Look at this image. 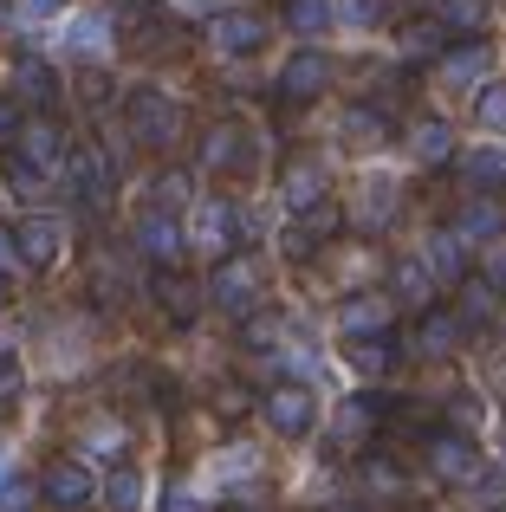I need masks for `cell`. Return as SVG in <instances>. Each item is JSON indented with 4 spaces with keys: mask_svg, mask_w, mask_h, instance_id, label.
Returning a JSON list of instances; mask_svg holds the SVG:
<instances>
[{
    "mask_svg": "<svg viewBox=\"0 0 506 512\" xmlns=\"http://www.w3.org/2000/svg\"><path fill=\"white\" fill-rule=\"evenodd\" d=\"M7 299H13V286H7V279H0V312H7Z\"/></svg>",
    "mask_w": 506,
    "mask_h": 512,
    "instance_id": "f6af8a7d",
    "label": "cell"
},
{
    "mask_svg": "<svg viewBox=\"0 0 506 512\" xmlns=\"http://www.w3.org/2000/svg\"><path fill=\"white\" fill-rule=\"evenodd\" d=\"M390 299H377V292H364V299H351L338 312V331H344V344H357V338H390Z\"/></svg>",
    "mask_w": 506,
    "mask_h": 512,
    "instance_id": "7c38bea8",
    "label": "cell"
},
{
    "mask_svg": "<svg viewBox=\"0 0 506 512\" xmlns=\"http://www.w3.org/2000/svg\"><path fill=\"white\" fill-rule=\"evenodd\" d=\"M286 201H292L299 214L325 208V163H292V169H286Z\"/></svg>",
    "mask_w": 506,
    "mask_h": 512,
    "instance_id": "7402d4cb",
    "label": "cell"
},
{
    "mask_svg": "<svg viewBox=\"0 0 506 512\" xmlns=\"http://www.w3.org/2000/svg\"><path fill=\"white\" fill-rule=\"evenodd\" d=\"M422 461H429V474L442 480V487H468V480H481V448H474V435H461V428H429Z\"/></svg>",
    "mask_w": 506,
    "mask_h": 512,
    "instance_id": "6da1fadb",
    "label": "cell"
},
{
    "mask_svg": "<svg viewBox=\"0 0 506 512\" xmlns=\"http://www.w3.org/2000/svg\"><path fill=\"white\" fill-rule=\"evenodd\" d=\"M461 312H448V305H429V312H422V325H416V350L422 357H455L461 350Z\"/></svg>",
    "mask_w": 506,
    "mask_h": 512,
    "instance_id": "4fadbf2b",
    "label": "cell"
},
{
    "mask_svg": "<svg viewBox=\"0 0 506 512\" xmlns=\"http://www.w3.org/2000/svg\"><path fill=\"white\" fill-rule=\"evenodd\" d=\"M39 493H46V506H59V512H85L91 500H98V480H91V467L85 461H46V474H39Z\"/></svg>",
    "mask_w": 506,
    "mask_h": 512,
    "instance_id": "8992f818",
    "label": "cell"
},
{
    "mask_svg": "<svg viewBox=\"0 0 506 512\" xmlns=\"http://www.w3.org/2000/svg\"><path fill=\"white\" fill-rule=\"evenodd\" d=\"M13 150H20V156H26V163H33L39 175H46V169H59L65 156H72V150H65V130L52 124V117H26V124H20V137H13Z\"/></svg>",
    "mask_w": 506,
    "mask_h": 512,
    "instance_id": "8fae6325",
    "label": "cell"
},
{
    "mask_svg": "<svg viewBox=\"0 0 506 512\" xmlns=\"http://www.w3.org/2000/svg\"><path fill=\"white\" fill-rule=\"evenodd\" d=\"M487 72H494V46H487V39H468L461 52H442V78L448 85H481Z\"/></svg>",
    "mask_w": 506,
    "mask_h": 512,
    "instance_id": "e0dca14e",
    "label": "cell"
},
{
    "mask_svg": "<svg viewBox=\"0 0 506 512\" xmlns=\"http://www.w3.org/2000/svg\"><path fill=\"white\" fill-rule=\"evenodd\" d=\"M344 137H351V150H383V143H390V117H383L377 104H357V111L344 117Z\"/></svg>",
    "mask_w": 506,
    "mask_h": 512,
    "instance_id": "cb8c5ba5",
    "label": "cell"
},
{
    "mask_svg": "<svg viewBox=\"0 0 506 512\" xmlns=\"http://www.w3.org/2000/svg\"><path fill=\"white\" fill-rule=\"evenodd\" d=\"M435 20H442L448 33H481V26L494 20V7H487V0H442V13H435Z\"/></svg>",
    "mask_w": 506,
    "mask_h": 512,
    "instance_id": "f1b7e54d",
    "label": "cell"
},
{
    "mask_svg": "<svg viewBox=\"0 0 506 512\" xmlns=\"http://www.w3.org/2000/svg\"><path fill=\"white\" fill-rule=\"evenodd\" d=\"M13 396H20V357L0 350V402H13Z\"/></svg>",
    "mask_w": 506,
    "mask_h": 512,
    "instance_id": "ab89813d",
    "label": "cell"
},
{
    "mask_svg": "<svg viewBox=\"0 0 506 512\" xmlns=\"http://www.w3.org/2000/svg\"><path fill=\"white\" fill-rule=\"evenodd\" d=\"M474 111H481V124H506V85H487Z\"/></svg>",
    "mask_w": 506,
    "mask_h": 512,
    "instance_id": "d590c367",
    "label": "cell"
},
{
    "mask_svg": "<svg viewBox=\"0 0 506 512\" xmlns=\"http://www.w3.org/2000/svg\"><path fill=\"white\" fill-rule=\"evenodd\" d=\"M59 247H65V227L52 221V214H26V221L13 227V253H20L26 266H39V273L59 260Z\"/></svg>",
    "mask_w": 506,
    "mask_h": 512,
    "instance_id": "30bf717a",
    "label": "cell"
},
{
    "mask_svg": "<svg viewBox=\"0 0 506 512\" xmlns=\"http://www.w3.org/2000/svg\"><path fill=\"white\" fill-rule=\"evenodd\" d=\"M260 292H266V279H260V266H253V253H228V260L215 266V279H208V299L234 318H247L253 305H260Z\"/></svg>",
    "mask_w": 506,
    "mask_h": 512,
    "instance_id": "3957f363",
    "label": "cell"
},
{
    "mask_svg": "<svg viewBox=\"0 0 506 512\" xmlns=\"http://www.w3.org/2000/svg\"><path fill=\"white\" fill-rule=\"evenodd\" d=\"M156 305H163V312L176 318V325H189V318L202 312V292H195L182 273H163V279H156Z\"/></svg>",
    "mask_w": 506,
    "mask_h": 512,
    "instance_id": "484cf974",
    "label": "cell"
},
{
    "mask_svg": "<svg viewBox=\"0 0 506 512\" xmlns=\"http://www.w3.org/2000/svg\"><path fill=\"white\" fill-rule=\"evenodd\" d=\"M33 506V487H26V480H7V487H0V512H26Z\"/></svg>",
    "mask_w": 506,
    "mask_h": 512,
    "instance_id": "60d3db41",
    "label": "cell"
},
{
    "mask_svg": "<svg viewBox=\"0 0 506 512\" xmlns=\"http://www.w3.org/2000/svg\"><path fill=\"white\" fill-rule=\"evenodd\" d=\"M7 253H13V227H0V260H7Z\"/></svg>",
    "mask_w": 506,
    "mask_h": 512,
    "instance_id": "ee69618b",
    "label": "cell"
},
{
    "mask_svg": "<svg viewBox=\"0 0 506 512\" xmlns=\"http://www.w3.org/2000/svg\"><path fill=\"white\" fill-rule=\"evenodd\" d=\"M124 117H130V130H137V143H150V150H169V143L182 137V104L163 98V91H130Z\"/></svg>",
    "mask_w": 506,
    "mask_h": 512,
    "instance_id": "7a4b0ae2",
    "label": "cell"
},
{
    "mask_svg": "<svg viewBox=\"0 0 506 512\" xmlns=\"http://www.w3.org/2000/svg\"><path fill=\"white\" fill-rule=\"evenodd\" d=\"M65 182H72V195L85 201V208H104V201H111V156H104L98 143H78V150L65 156Z\"/></svg>",
    "mask_w": 506,
    "mask_h": 512,
    "instance_id": "ba28073f",
    "label": "cell"
},
{
    "mask_svg": "<svg viewBox=\"0 0 506 512\" xmlns=\"http://www.w3.org/2000/svg\"><path fill=\"white\" fill-rule=\"evenodd\" d=\"M0 13H7V0H0Z\"/></svg>",
    "mask_w": 506,
    "mask_h": 512,
    "instance_id": "7dc6e473",
    "label": "cell"
},
{
    "mask_svg": "<svg viewBox=\"0 0 506 512\" xmlns=\"http://www.w3.org/2000/svg\"><path fill=\"white\" fill-rule=\"evenodd\" d=\"M396 46H403V59L409 65H442V52H448V26L442 20H409V26H396Z\"/></svg>",
    "mask_w": 506,
    "mask_h": 512,
    "instance_id": "9a60e30c",
    "label": "cell"
},
{
    "mask_svg": "<svg viewBox=\"0 0 506 512\" xmlns=\"http://www.w3.org/2000/svg\"><path fill=\"white\" fill-rule=\"evenodd\" d=\"M241 156H247V130H241V124H215V130L202 137V169H208V175L241 169Z\"/></svg>",
    "mask_w": 506,
    "mask_h": 512,
    "instance_id": "2e32d148",
    "label": "cell"
},
{
    "mask_svg": "<svg viewBox=\"0 0 506 512\" xmlns=\"http://www.w3.org/2000/svg\"><path fill=\"white\" fill-rule=\"evenodd\" d=\"M137 253L156 260V266H176L182 253H189V227H182L169 208H143L137 214Z\"/></svg>",
    "mask_w": 506,
    "mask_h": 512,
    "instance_id": "52a82bcc",
    "label": "cell"
},
{
    "mask_svg": "<svg viewBox=\"0 0 506 512\" xmlns=\"http://www.w3.org/2000/svg\"><path fill=\"white\" fill-rule=\"evenodd\" d=\"M0 175H7V188H13L20 201H33V195H39V182H46V175H39L33 163H26L20 150H0Z\"/></svg>",
    "mask_w": 506,
    "mask_h": 512,
    "instance_id": "1f68e13d",
    "label": "cell"
},
{
    "mask_svg": "<svg viewBox=\"0 0 506 512\" xmlns=\"http://www.w3.org/2000/svg\"><path fill=\"white\" fill-rule=\"evenodd\" d=\"M364 474H370V487H377V493H396V487H403V474H396L390 461H377V454L364 461Z\"/></svg>",
    "mask_w": 506,
    "mask_h": 512,
    "instance_id": "8d00e7d4",
    "label": "cell"
},
{
    "mask_svg": "<svg viewBox=\"0 0 506 512\" xmlns=\"http://www.w3.org/2000/svg\"><path fill=\"white\" fill-rule=\"evenodd\" d=\"M494 299H500V292L487 286V279H468V286H461V325L487 318V312H494Z\"/></svg>",
    "mask_w": 506,
    "mask_h": 512,
    "instance_id": "d6a6232c",
    "label": "cell"
},
{
    "mask_svg": "<svg viewBox=\"0 0 506 512\" xmlns=\"http://www.w3.org/2000/svg\"><path fill=\"white\" fill-rule=\"evenodd\" d=\"M208 39H215V52H260V39H266V26L253 20V13H241V7H228V13H215V26H208Z\"/></svg>",
    "mask_w": 506,
    "mask_h": 512,
    "instance_id": "5bb4252c",
    "label": "cell"
},
{
    "mask_svg": "<svg viewBox=\"0 0 506 512\" xmlns=\"http://www.w3.org/2000/svg\"><path fill=\"white\" fill-rule=\"evenodd\" d=\"M7 137H20V104L0 91V143H7Z\"/></svg>",
    "mask_w": 506,
    "mask_h": 512,
    "instance_id": "b9f144b4",
    "label": "cell"
},
{
    "mask_svg": "<svg viewBox=\"0 0 506 512\" xmlns=\"http://www.w3.org/2000/svg\"><path fill=\"white\" fill-rule=\"evenodd\" d=\"M448 150H455V130H448L442 117H422V124L409 130V156H416V163H448Z\"/></svg>",
    "mask_w": 506,
    "mask_h": 512,
    "instance_id": "d4e9b609",
    "label": "cell"
},
{
    "mask_svg": "<svg viewBox=\"0 0 506 512\" xmlns=\"http://www.w3.org/2000/svg\"><path fill=\"white\" fill-rule=\"evenodd\" d=\"M137 500H143V474L130 461H117L111 480H104V506H111V512H137Z\"/></svg>",
    "mask_w": 506,
    "mask_h": 512,
    "instance_id": "83f0119b",
    "label": "cell"
},
{
    "mask_svg": "<svg viewBox=\"0 0 506 512\" xmlns=\"http://www.w3.org/2000/svg\"><path fill=\"white\" fill-rule=\"evenodd\" d=\"M344 363H351L357 376H383L396 363V344L390 338H357V344H344Z\"/></svg>",
    "mask_w": 506,
    "mask_h": 512,
    "instance_id": "4316f807",
    "label": "cell"
},
{
    "mask_svg": "<svg viewBox=\"0 0 506 512\" xmlns=\"http://www.w3.org/2000/svg\"><path fill=\"white\" fill-rule=\"evenodd\" d=\"M377 415H383V396H351L338 409V448H364L370 428H377Z\"/></svg>",
    "mask_w": 506,
    "mask_h": 512,
    "instance_id": "ac0fdd59",
    "label": "cell"
},
{
    "mask_svg": "<svg viewBox=\"0 0 506 512\" xmlns=\"http://www.w3.org/2000/svg\"><path fill=\"white\" fill-rule=\"evenodd\" d=\"M500 227H506V214H500V201H494V195L468 201V208L455 214V234H461V240H494Z\"/></svg>",
    "mask_w": 506,
    "mask_h": 512,
    "instance_id": "603a6c76",
    "label": "cell"
},
{
    "mask_svg": "<svg viewBox=\"0 0 506 512\" xmlns=\"http://www.w3.org/2000/svg\"><path fill=\"white\" fill-rule=\"evenodd\" d=\"M325 512H357V506H325Z\"/></svg>",
    "mask_w": 506,
    "mask_h": 512,
    "instance_id": "bcb514c9",
    "label": "cell"
},
{
    "mask_svg": "<svg viewBox=\"0 0 506 512\" xmlns=\"http://www.w3.org/2000/svg\"><path fill=\"white\" fill-rule=\"evenodd\" d=\"M325 85H331V59H325V52H292L286 72H279V98H286V104L325 98Z\"/></svg>",
    "mask_w": 506,
    "mask_h": 512,
    "instance_id": "9c48e42d",
    "label": "cell"
},
{
    "mask_svg": "<svg viewBox=\"0 0 506 512\" xmlns=\"http://www.w3.org/2000/svg\"><path fill=\"white\" fill-rule=\"evenodd\" d=\"M260 415L273 422V435L305 441L318 428V396L305 383H273V389H266V402H260Z\"/></svg>",
    "mask_w": 506,
    "mask_h": 512,
    "instance_id": "277c9868",
    "label": "cell"
},
{
    "mask_svg": "<svg viewBox=\"0 0 506 512\" xmlns=\"http://www.w3.org/2000/svg\"><path fill=\"white\" fill-rule=\"evenodd\" d=\"M331 20H338V13H331L325 0H286V26H292L299 39H318Z\"/></svg>",
    "mask_w": 506,
    "mask_h": 512,
    "instance_id": "f546056e",
    "label": "cell"
},
{
    "mask_svg": "<svg viewBox=\"0 0 506 512\" xmlns=\"http://www.w3.org/2000/svg\"><path fill=\"white\" fill-rule=\"evenodd\" d=\"M429 273L442 279V286H461V273H468V240H461L455 227L429 240Z\"/></svg>",
    "mask_w": 506,
    "mask_h": 512,
    "instance_id": "44dd1931",
    "label": "cell"
},
{
    "mask_svg": "<svg viewBox=\"0 0 506 512\" xmlns=\"http://www.w3.org/2000/svg\"><path fill=\"white\" fill-rule=\"evenodd\" d=\"M182 201H189V175H182V169H169V175H156V208H169V214H176V208H182Z\"/></svg>",
    "mask_w": 506,
    "mask_h": 512,
    "instance_id": "e575fe53",
    "label": "cell"
},
{
    "mask_svg": "<svg viewBox=\"0 0 506 512\" xmlns=\"http://www.w3.org/2000/svg\"><path fill=\"white\" fill-rule=\"evenodd\" d=\"M13 91H20L26 104H59V72H52L46 59H33V52H26V59L13 65Z\"/></svg>",
    "mask_w": 506,
    "mask_h": 512,
    "instance_id": "d6986e66",
    "label": "cell"
},
{
    "mask_svg": "<svg viewBox=\"0 0 506 512\" xmlns=\"http://www.w3.org/2000/svg\"><path fill=\"white\" fill-rule=\"evenodd\" d=\"M396 292H403L416 312H429V292H435V273H429V260H403L396 266Z\"/></svg>",
    "mask_w": 506,
    "mask_h": 512,
    "instance_id": "4dcf8cb0",
    "label": "cell"
},
{
    "mask_svg": "<svg viewBox=\"0 0 506 512\" xmlns=\"http://www.w3.org/2000/svg\"><path fill=\"white\" fill-rule=\"evenodd\" d=\"M461 182H468V188H481V195L506 188V150H494V143L468 150V156H461Z\"/></svg>",
    "mask_w": 506,
    "mask_h": 512,
    "instance_id": "ffe728a7",
    "label": "cell"
},
{
    "mask_svg": "<svg viewBox=\"0 0 506 512\" xmlns=\"http://www.w3.org/2000/svg\"><path fill=\"white\" fill-rule=\"evenodd\" d=\"M163 512H215L208 500H195L189 487H163Z\"/></svg>",
    "mask_w": 506,
    "mask_h": 512,
    "instance_id": "74e56055",
    "label": "cell"
},
{
    "mask_svg": "<svg viewBox=\"0 0 506 512\" xmlns=\"http://www.w3.org/2000/svg\"><path fill=\"white\" fill-rule=\"evenodd\" d=\"M234 240H241V214H234L221 195H208L202 208H195V221H189V247H202L208 260L221 266L234 253Z\"/></svg>",
    "mask_w": 506,
    "mask_h": 512,
    "instance_id": "5b68a950",
    "label": "cell"
},
{
    "mask_svg": "<svg viewBox=\"0 0 506 512\" xmlns=\"http://www.w3.org/2000/svg\"><path fill=\"white\" fill-rule=\"evenodd\" d=\"M104 46V20H78L72 26V52H98Z\"/></svg>",
    "mask_w": 506,
    "mask_h": 512,
    "instance_id": "f35d334b",
    "label": "cell"
},
{
    "mask_svg": "<svg viewBox=\"0 0 506 512\" xmlns=\"http://www.w3.org/2000/svg\"><path fill=\"white\" fill-rule=\"evenodd\" d=\"M26 13H33V20H46V13H65V0H20Z\"/></svg>",
    "mask_w": 506,
    "mask_h": 512,
    "instance_id": "7bdbcfd3",
    "label": "cell"
},
{
    "mask_svg": "<svg viewBox=\"0 0 506 512\" xmlns=\"http://www.w3.org/2000/svg\"><path fill=\"white\" fill-rule=\"evenodd\" d=\"M338 20L370 33V26H383V0H338Z\"/></svg>",
    "mask_w": 506,
    "mask_h": 512,
    "instance_id": "836d02e7",
    "label": "cell"
}]
</instances>
